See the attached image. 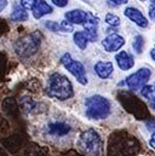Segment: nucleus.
Returning <instances> with one entry per match:
<instances>
[{
    "label": "nucleus",
    "instance_id": "nucleus-13",
    "mask_svg": "<svg viewBox=\"0 0 155 156\" xmlns=\"http://www.w3.org/2000/svg\"><path fill=\"white\" fill-rule=\"evenodd\" d=\"M86 17H87V13L85 11H82V10H79V9L78 10H72V11L66 13L67 21L69 23H72V24H81V23H84Z\"/></svg>",
    "mask_w": 155,
    "mask_h": 156
},
{
    "label": "nucleus",
    "instance_id": "nucleus-23",
    "mask_svg": "<svg viewBox=\"0 0 155 156\" xmlns=\"http://www.w3.org/2000/svg\"><path fill=\"white\" fill-rule=\"evenodd\" d=\"M59 26H61V30H64V32H72L73 30V26L68 21H63Z\"/></svg>",
    "mask_w": 155,
    "mask_h": 156
},
{
    "label": "nucleus",
    "instance_id": "nucleus-30",
    "mask_svg": "<svg viewBox=\"0 0 155 156\" xmlns=\"http://www.w3.org/2000/svg\"><path fill=\"white\" fill-rule=\"evenodd\" d=\"M150 56H152V58L155 61V48H153V50L150 51Z\"/></svg>",
    "mask_w": 155,
    "mask_h": 156
},
{
    "label": "nucleus",
    "instance_id": "nucleus-5",
    "mask_svg": "<svg viewBox=\"0 0 155 156\" xmlns=\"http://www.w3.org/2000/svg\"><path fill=\"white\" fill-rule=\"evenodd\" d=\"M61 62L68 69V72L75 76V79H77L81 85H86L87 83L86 73H85V67L82 66V63H80L79 61L72 59V57H70L69 53L63 55L62 58H61Z\"/></svg>",
    "mask_w": 155,
    "mask_h": 156
},
{
    "label": "nucleus",
    "instance_id": "nucleus-28",
    "mask_svg": "<svg viewBox=\"0 0 155 156\" xmlns=\"http://www.w3.org/2000/svg\"><path fill=\"white\" fill-rule=\"evenodd\" d=\"M149 144H150V147H152L153 149H155V132L153 133V136H152V138H150Z\"/></svg>",
    "mask_w": 155,
    "mask_h": 156
},
{
    "label": "nucleus",
    "instance_id": "nucleus-4",
    "mask_svg": "<svg viewBox=\"0 0 155 156\" xmlns=\"http://www.w3.org/2000/svg\"><path fill=\"white\" fill-rule=\"evenodd\" d=\"M41 42V34L40 33H33L29 35H26L21 39H18L15 45V52L21 57H31L39 50Z\"/></svg>",
    "mask_w": 155,
    "mask_h": 156
},
{
    "label": "nucleus",
    "instance_id": "nucleus-1",
    "mask_svg": "<svg viewBox=\"0 0 155 156\" xmlns=\"http://www.w3.org/2000/svg\"><path fill=\"white\" fill-rule=\"evenodd\" d=\"M46 93L51 98L66 101L73 97L74 91H73V86L69 79L66 78L62 74L55 73L49 78V82L46 86Z\"/></svg>",
    "mask_w": 155,
    "mask_h": 156
},
{
    "label": "nucleus",
    "instance_id": "nucleus-12",
    "mask_svg": "<svg viewBox=\"0 0 155 156\" xmlns=\"http://www.w3.org/2000/svg\"><path fill=\"white\" fill-rule=\"evenodd\" d=\"M33 16L34 18H40L47 13H51L52 12V7L45 1V0H37L34 6H33Z\"/></svg>",
    "mask_w": 155,
    "mask_h": 156
},
{
    "label": "nucleus",
    "instance_id": "nucleus-8",
    "mask_svg": "<svg viewBox=\"0 0 155 156\" xmlns=\"http://www.w3.org/2000/svg\"><path fill=\"white\" fill-rule=\"evenodd\" d=\"M82 24L85 28V33H84L85 37L90 41H95L97 38V27H98L97 18L93 15H87V17Z\"/></svg>",
    "mask_w": 155,
    "mask_h": 156
},
{
    "label": "nucleus",
    "instance_id": "nucleus-22",
    "mask_svg": "<svg viewBox=\"0 0 155 156\" xmlns=\"http://www.w3.org/2000/svg\"><path fill=\"white\" fill-rule=\"evenodd\" d=\"M35 1L37 0H21V5L24 10H31V9H33Z\"/></svg>",
    "mask_w": 155,
    "mask_h": 156
},
{
    "label": "nucleus",
    "instance_id": "nucleus-24",
    "mask_svg": "<svg viewBox=\"0 0 155 156\" xmlns=\"http://www.w3.org/2000/svg\"><path fill=\"white\" fill-rule=\"evenodd\" d=\"M52 2L58 7H64L68 4V0H52Z\"/></svg>",
    "mask_w": 155,
    "mask_h": 156
},
{
    "label": "nucleus",
    "instance_id": "nucleus-15",
    "mask_svg": "<svg viewBox=\"0 0 155 156\" xmlns=\"http://www.w3.org/2000/svg\"><path fill=\"white\" fill-rule=\"evenodd\" d=\"M11 20L15 21V22H23V21H27V20H28V12H27V10H24L22 6L16 5V6L13 7L12 13H11Z\"/></svg>",
    "mask_w": 155,
    "mask_h": 156
},
{
    "label": "nucleus",
    "instance_id": "nucleus-9",
    "mask_svg": "<svg viewBox=\"0 0 155 156\" xmlns=\"http://www.w3.org/2000/svg\"><path fill=\"white\" fill-rule=\"evenodd\" d=\"M124 44H125V39L121 35H119V34H110V35H108L106 39L102 41L103 47L108 52L117 51L120 47L124 46Z\"/></svg>",
    "mask_w": 155,
    "mask_h": 156
},
{
    "label": "nucleus",
    "instance_id": "nucleus-3",
    "mask_svg": "<svg viewBox=\"0 0 155 156\" xmlns=\"http://www.w3.org/2000/svg\"><path fill=\"white\" fill-rule=\"evenodd\" d=\"M79 149L88 156H99L102 153V139L98 132L93 128L86 129L80 134L78 142Z\"/></svg>",
    "mask_w": 155,
    "mask_h": 156
},
{
    "label": "nucleus",
    "instance_id": "nucleus-29",
    "mask_svg": "<svg viewBox=\"0 0 155 156\" xmlns=\"http://www.w3.org/2000/svg\"><path fill=\"white\" fill-rule=\"evenodd\" d=\"M112 1L116 5H121V4H126L128 0H112Z\"/></svg>",
    "mask_w": 155,
    "mask_h": 156
},
{
    "label": "nucleus",
    "instance_id": "nucleus-21",
    "mask_svg": "<svg viewBox=\"0 0 155 156\" xmlns=\"http://www.w3.org/2000/svg\"><path fill=\"white\" fill-rule=\"evenodd\" d=\"M45 26H46V28H49V29H50V30H52V32L61 30V26H59L58 23L53 22V21H49V22H46V23H45Z\"/></svg>",
    "mask_w": 155,
    "mask_h": 156
},
{
    "label": "nucleus",
    "instance_id": "nucleus-18",
    "mask_svg": "<svg viewBox=\"0 0 155 156\" xmlns=\"http://www.w3.org/2000/svg\"><path fill=\"white\" fill-rule=\"evenodd\" d=\"M20 104L24 113H31L32 109L34 108V102L28 97H22V99L20 101Z\"/></svg>",
    "mask_w": 155,
    "mask_h": 156
},
{
    "label": "nucleus",
    "instance_id": "nucleus-11",
    "mask_svg": "<svg viewBox=\"0 0 155 156\" xmlns=\"http://www.w3.org/2000/svg\"><path fill=\"white\" fill-rule=\"evenodd\" d=\"M115 59H116L117 66H119L120 69H122V70H128V69H131V68L135 66V61H133L132 56L128 55V53L125 52V51H121L120 53H117Z\"/></svg>",
    "mask_w": 155,
    "mask_h": 156
},
{
    "label": "nucleus",
    "instance_id": "nucleus-31",
    "mask_svg": "<svg viewBox=\"0 0 155 156\" xmlns=\"http://www.w3.org/2000/svg\"><path fill=\"white\" fill-rule=\"evenodd\" d=\"M142 1H146V0H142Z\"/></svg>",
    "mask_w": 155,
    "mask_h": 156
},
{
    "label": "nucleus",
    "instance_id": "nucleus-27",
    "mask_svg": "<svg viewBox=\"0 0 155 156\" xmlns=\"http://www.w3.org/2000/svg\"><path fill=\"white\" fill-rule=\"evenodd\" d=\"M6 5H7V1L6 0H0V12L6 7Z\"/></svg>",
    "mask_w": 155,
    "mask_h": 156
},
{
    "label": "nucleus",
    "instance_id": "nucleus-6",
    "mask_svg": "<svg viewBox=\"0 0 155 156\" xmlns=\"http://www.w3.org/2000/svg\"><path fill=\"white\" fill-rule=\"evenodd\" d=\"M150 75H152V72L148 68H141L138 72H136L135 74L130 75L126 79V85L132 91H137V90L142 88L143 86H146Z\"/></svg>",
    "mask_w": 155,
    "mask_h": 156
},
{
    "label": "nucleus",
    "instance_id": "nucleus-19",
    "mask_svg": "<svg viewBox=\"0 0 155 156\" xmlns=\"http://www.w3.org/2000/svg\"><path fill=\"white\" fill-rule=\"evenodd\" d=\"M133 48L136 50V52L137 53H141L142 52V50H143V46H144V39H143V37H141V35H137L135 39H133Z\"/></svg>",
    "mask_w": 155,
    "mask_h": 156
},
{
    "label": "nucleus",
    "instance_id": "nucleus-26",
    "mask_svg": "<svg viewBox=\"0 0 155 156\" xmlns=\"http://www.w3.org/2000/svg\"><path fill=\"white\" fill-rule=\"evenodd\" d=\"M147 127H148V129H155V121H149V122H147Z\"/></svg>",
    "mask_w": 155,
    "mask_h": 156
},
{
    "label": "nucleus",
    "instance_id": "nucleus-2",
    "mask_svg": "<svg viewBox=\"0 0 155 156\" xmlns=\"http://www.w3.org/2000/svg\"><path fill=\"white\" fill-rule=\"evenodd\" d=\"M85 114L91 120L106 119L110 114V103L103 96H91L85 101Z\"/></svg>",
    "mask_w": 155,
    "mask_h": 156
},
{
    "label": "nucleus",
    "instance_id": "nucleus-20",
    "mask_svg": "<svg viewBox=\"0 0 155 156\" xmlns=\"http://www.w3.org/2000/svg\"><path fill=\"white\" fill-rule=\"evenodd\" d=\"M106 22L109 24V26H113V27H117L119 24H120V18L115 16V15H113V13H108L107 16H106Z\"/></svg>",
    "mask_w": 155,
    "mask_h": 156
},
{
    "label": "nucleus",
    "instance_id": "nucleus-10",
    "mask_svg": "<svg viewBox=\"0 0 155 156\" xmlns=\"http://www.w3.org/2000/svg\"><path fill=\"white\" fill-rule=\"evenodd\" d=\"M124 13H125V16L128 17L132 22H135L137 26H139V27H142V28L148 27V21H147V18L142 15V12H141L139 10H137V9H135V7H127V9L124 11Z\"/></svg>",
    "mask_w": 155,
    "mask_h": 156
},
{
    "label": "nucleus",
    "instance_id": "nucleus-7",
    "mask_svg": "<svg viewBox=\"0 0 155 156\" xmlns=\"http://www.w3.org/2000/svg\"><path fill=\"white\" fill-rule=\"evenodd\" d=\"M72 127L69 123L63 122V121H55V122H50L46 126V133L49 136L52 137H66L70 133Z\"/></svg>",
    "mask_w": 155,
    "mask_h": 156
},
{
    "label": "nucleus",
    "instance_id": "nucleus-25",
    "mask_svg": "<svg viewBox=\"0 0 155 156\" xmlns=\"http://www.w3.org/2000/svg\"><path fill=\"white\" fill-rule=\"evenodd\" d=\"M149 16H150V18L155 22V2H153L149 6Z\"/></svg>",
    "mask_w": 155,
    "mask_h": 156
},
{
    "label": "nucleus",
    "instance_id": "nucleus-16",
    "mask_svg": "<svg viewBox=\"0 0 155 156\" xmlns=\"http://www.w3.org/2000/svg\"><path fill=\"white\" fill-rule=\"evenodd\" d=\"M142 96L147 98L150 103V105L155 109V87L154 86H143L142 87Z\"/></svg>",
    "mask_w": 155,
    "mask_h": 156
},
{
    "label": "nucleus",
    "instance_id": "nucleus-14",
    "mask_svg": "<svg viewBox=\"0 0 155 156\" xmlns=\"http://www.w3.org/2000/svg\"><path fill=\"white\" fill-rule=\"evenodd\" d=\"M113 64L110 62H97L95 66V72L101 79H107L113 73Z\"/></svg>",
    "mask_w": 155,
    "mask_h": 156
},
{
    "label": "nucleus",
    "instance_id": "nucleus-17",
    "mask_svg": "<svg viewBox=\"0 0 155 156\" xmlns=\"http://www.w3.org/2000/svg\"><path fill=\"white\" fill-rule=\"evenodd\" d=\"M74 42H75V45L79 46L81 50H85L86 46H87V44H88V40H87V38L85 37V34L82 32H77L74 34Z\"/></svg>",
    "mask_w": 155,
    "mask_h": 156
}]
</instances>
